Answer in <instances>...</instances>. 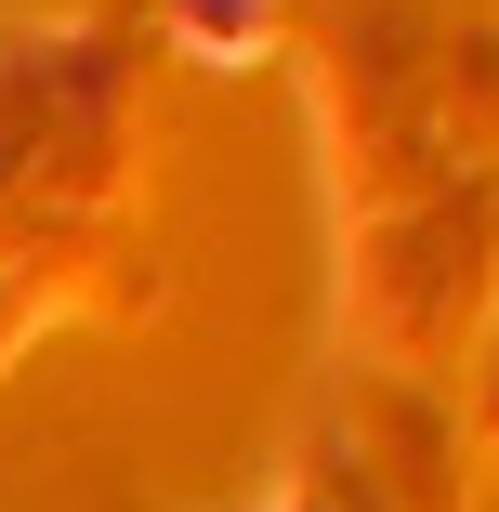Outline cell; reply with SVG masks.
<instances>
[{
	"mask_svg": "<svg viewBox=\"0 0 499 512\" xmlns=\"http://www.w3.org/2000/svg\"><path fill=\"white\" fill-rule=\"evenodd\" d=\"M171 40H184L197 66H263L276 0H171Z\"/></svg>",
	"mask_w": 499,
	"mask_h": 512,
	"instance_id": "obj_1",
	"label": "cell"
}]
</instances>
